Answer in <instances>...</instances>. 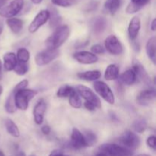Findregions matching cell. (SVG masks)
<instances>
[{"instance_id": "obj_15", "label": "cell", "mask_w": 156, "mask_h": 156, "mask_svg": "<svg viewBox=\"0 0 156 156\" xmlns=\"http://www.w3.org/2000/svg\"><path fill=\"white\" fill-rule=\"evenodd\" d=\"M46 109H47V105L44 101L41 100L36 104L33 111L34 120L36 124L41 125L43 123Z\"/></svg>"}, {"instance_id": "obj_46", "label": "cell", "mask_w": 156, "mask_h": 156, "mask_svg": "<svg viewBox=\"0 0 156 156\" xmlns=\"http://www.w3.org/2000/svg\"><path fill=\"white\" fill-rule=\"evenodd\" d=\"M3 28H4V23H3L2 20L0 19V34L2 33Z\"/></svg>"}, {"instance_id": "obj_26", "label": "cell", "mask_w": 156, "mask_h": 156, "mask_svg": "<svg viewBox=\"0 0 156 156\" xmlns=\"http://www.w3.org/2000/svg\"><path fill=\"white\" fill-rule=\"evenodd\" d=\"M5 126L7 132L12 136L13 137H18L20 136V131L18 129L17 125L12 121L11 119L7 118L5 121Z\"/></svg>"}, {"instance_id": "obj_33", "label": "cell", "mask_w": 156, "mask_h": 156, "mask_svg": "<svg viewBox=\"0 0 156 156\" xmlns=\"http://www.w3.org/2000/svg\"><path fill=\"white\" fill-rule=\"evenodd\" d=\"M51 1L53 4L59 6V7L68 8L74 5L80 0H51Z\"/></svg>"}, {"instance_id": "obj_11", "label": "cell", "mask_w": 156, "mask_h": 156, "mask_svg": "<svg viewBox=\"0 0 156 156\" xmlns=\"http://www.w3.org/2000/svg\"><path fill=\"white\" fill-rule=\"evenodd\" d=\"M155 90L154 88H149L142 91L137 95L136 101L141 106H149L155 101Z\"/></svg>"}, {"instance_id": "obj_6", "label": "cell", "mask_w": 156, "mask_h": 156, "mask_svg": "<svg viewBox=\"0 0 156 156\" xmlns=\"http://www.w3.org/2000/svg\"><path fill=\"white\" fill-rule=\"evenodd\" d=\"M24 6V0H12L8 5L4 6L0 10V16L11 18L18 15Z\"/></svg>"}, {"instance_id": "obj_55", "label": "cell", "mask_w": 156, "mask_h": 156, "mask_svg": "<svg viewBox=\"0 0 156 156\" xmlns=\"http://www.w3.org/2000/svg\"><path fill=\"white\" fill-rule=\"evenodd\" d=\"M32 156H34V155H32Z\"/></svg>"}, {"instance_id": "obj_30", "label": "cell", "mask_w": 156, "mask_h": 156, "mask_svg": "<svg viewBox=\"0 0 156 156\" xmlns=\"http://www.w3.org/2000/svg\"><path fill=\"white\" fill-rule=\"evenodd\" d=\"M16 56L18 61L27 63V62H28L29 59H30V53L27 49L20 48L17 52Z\"/></svg>"}, {"instance_id": "obj_47", "label": "cell", "mask_w": 156, "mask_h": 156, "mask_svg": "<svg viewBox=\"0 0 156 156\" xmlns=\"http://www.w3.org/2000/svg\"><path fill=\"white\" fill-rule=\"evenodd\" d=\"M30 1H31L34 4L37 5V4H40V3H41V2H42L43 0H30Z\"/></svg>"}, {"instance_id": "obj_41", "label": "cell", "mask_w": 156, "mask_h": 156, "mask_svg": "<svg viewBox=\"0 0 156 156\" xmlns=\"http://www.w3.org/2000/svg\"><path fill=\"white\" fill-rule=\"evenodd\" d=\"M41 131H42V133L44 135H49L50 133V132H51V129H50V127L49 126L45 125V126H44L41 128Z\"/></svg>"}, {"instance_id": "obj_13", "label": "cell", "mask_w": 156, "mask_h": 156, "mask_svg": "<svg viewBox=\"0 0 156 156\" xmlns=\"http://www.w3.org/2000/svg\"><path fill=\"white\" fill-rule=\"evenodd\" d=\"M71 146L76 149L88 147L83 133L76 128H73L71 135Z\"/></svg>"}, {"instance_id": "obj_14", "label": "cell", "mask_w": 156, "mask_h": 156, "mask_svg": "<svg viewBox=\"0 0 156 156\" xmlns=\"http://www.w3.org/2000/svg\"><path fill=\"white\" fill-rule=\"evenodd\" d=\"M73 58L82 64H93L98 62V58L95 54L88 51H80L73 54Z\"/></svg>"}, {"instance_id": "obj_21", "label": "cell", "mask_w": 156, "mask_h": 156, "mask_svg": "<svg viewBox=\"0 0 156 156\" xmlns=\"http://www.w3.org/2000/svg\"><path fill=\"white\" fill-rule=\"evenodd\" d=\"M101 73L98 70H89V71L79 73L77 74L78 78L82 80L88 81V82L98 80L101 77Z\"/></svg>"}, {"instance_id": "obj_17", "label": "cell", "mask_w": 156, "mask_h": 156, "mask_svg": "<svg viewBox=\"0 0 156 156\" xmlns=\"http://www.w3.org/2000/svg\"><path fill=\"white\" fill-rule=\"evenodd\" d=\"M108 21L105 18L102 16H98L94 18L91 22V27L92 31L95 34H101L106 29Z\"/></svg>"}, {"instance_id": "obj_32", "label": "cell", "mask_w": 156, "mask_h": 156, "mask_svg": "<svg viewBox=\"0 0 156 156\" xmlns=\"http://www.w3.org/2000/svg\"><path fill=\"white\" fill-rule=\"evenodd\" d=\"M84 137L86 141L87 146H92L97 143V136L91 130L85 131V133H83Z\"/></svg>"}, {"instance_id": "obj_4", "label": "cell", "mask_w": 156, "mask_h": 156, "mask_svg": "<svg viewBox=\"0 0 156 156\" xmlns=\"http://www.w3.org/2000/svg\"><path fill=\"white\" fill-rule=\"evenodd\" d=\"M76 91L79 96L83 98L85 101L91 103L95 107V108H101V102L100 98L95 94V93L88 87L85 85H79L76 87Z\"/></svg>"}, {"instance_id": "obj_36", "label": "cell", "mask_w": 156, "mask_h": 156, "mask_svg": "<svg viewBox=\"0 0 156 156\" xmlns=\"http://www.w3.org/2000/svg\"><path fill=\"white\" fill-rule=\"evenodd\" d=\"M91 50L92 53H94V54H102L105 52V48L100 44H94L91 47Z\"/></svg>"}, {"instance_id": "obj_52", "label": "cell", "mask_w": 156, "mask_h": 156, "mask_svg": "<svg viewBox=\"0 0 156 156\" xmlns=\"http://www.w3.org/2000/svg\"><path fill=\"white\" fill-rule=\"evenodd\" d=\"M2 85H0V95L2 94Z\"/></svg>"}, {"instance_id": "obj_37", "label": "cell", "mask_w": 156, "mask_h": 156, "mask_svg": "<svg viewBox=\"0 0 156 156\" xmlns=\"http://www.w3.org/2000/svg\"><path fill=\"white\" fill-rule=\"evenodd\" d=\"M140 8H139L138 6H136V5L133 4V3H129L126 9V12L128 14H134L136 13L137 12L140 10Z\"/></svg>"}, {"instance_id": "obj_34", "label": "cell", "mask_w": 156, "mask_h": 156, "mask_svg": "<svg viewBox=\"0 0 156 156\" xmlns=\"http://www.w3.org/2000/svg\"><path fill=\"white\" fill-rule=\"evenodd\" d=\"M13 70L16 74L19 75V76H24L28 71V66L25 62H21L18 61Z\"/></svg>"}, {"instance_id": "obj_43", "label": "cell", "mask_w": 156, "mask_h": 156, "mask_svg": "<svg viewBox=\"0 0 156 156\" xmlns=\"http://www.w3.org/2000/svg\"><path fill=\"white\" fill-rule=\"evenodd\" d=\"M63 155V152L60 149H55L53 150L51 153L50 154L49 156H62Z\"/></svg>"}, {"instance_id": "obj_7", "label": "cell", "mask_w": 156, "mask_h": 156, "mask_svg": "<svg viewBox=\"0 0 156 156\" xmlns=\"http://www.w3.org/2000/svg\"><path fill=\"white\" fill-rule=\"evenodd\" d=\"M120 143L129 150H135L140 146V139L136 133L132 131H126L120 137Z\"/></svg>"}, {"instance_id": "obj_9", "label": "cell", "mask_w": 156, "mask_h": 156, "mask_svg": "<svg viewBox=\"0 0 156 156\" xmlns=\"http://www.w3.org/2000/svg\"><path fill=\"white\" fill-rule=\"evenodd\" d=\"M105 46L108 53L112 55H120L123 52V47L115 35H110L105 39Z\"/></svg>"}, {"instance_id": "obj_31", "label": "cell", "mask_w": 156, "mask_h": 156, "mask_svg": "<svg viewBox=\"0 0 156 156\" xmlns=\"http://www.w3.org/2000/svg\"><path fill=\"white\" fill-rule=\"evenodd\" d=\"M69 105H71L73 108H76V109L80 108L82 105L81 98L80 96L79 95V94L77 93V91H76L73 95H71L69 98Z\"/></svg>"}, {"instance_id": "obj_51", "label": "cell", "mask_w": 156, "mask_h": 156, "mask_svg": "<svg viewBox=\"0 0 156 156\" xmlns=\"http://www.w3.org/2000/svg\"><path fill=\"white\" fill-rule=\"evenodd\" d=\"M136 156H151L149 155H147V154H140V155H136Z\"/></svg>"}, {"instance_id": "obj_44", "label": "cell", "mask_w": 156, "mask_h": 156, "mask_svg": "<svg viewBox=\"0 0 156 156\" xmlns=\"http://www.w3.org/2000/svg\"><path fill=\"white\" fill-rule=\"evenodd\" d=\"M155 23H156L155 19L152 20V23H151V29H152V31H155V25H156Z\"/></svg>"}, {"instance_id": "obj_50", "label": "cell", "mask_w": 156, "mask_h": 156, "mask_svg": "<svg viewBox=\"0 0 156 156\" xmlns=\"http://www.w3.org/2000/svg\"><path fill=\"white\" fill-rule=\"evenodd\" d=\"M96 156H108L106 155V154H105V153H103V152H101V153H99V154H98Z\"/></svg>"}, {"instance_id": "obj_19", "label": "cell", "mask_w": 156, "mask_h": 156, "mask_svg": "<svg viewBox=\"0 0 156 156\" xmlns=\"http://www.w3.org/2000/svg\"><path fill=\"white\" fill-rule=\"evenodd\" d=\"M136 81V74L133 69H128L125 71L124 73H122L119 78V82L124 85H133Z\"/></svg>"}, {"instance_id": "obj_5", "label": "cell", "mask_w": 156, "mask_h": 156, "mask_svg": "<svg viewBox=\"0 0 156 156\" xmlns=\"http://www.w3.org/2000/svg\"><path fill=\"white\" fill-rule=\"evenodd\" d=\"M94 88L96 92L110 105H114L115 102L114 93L110 87L102 81H96L94 83Z\"/></svg>"}, {"instance_id": "obj_48", "label": "cell", "mask_w": 156, "mask_h": 156, "mask_svg": "<svg viewBox=\"0 0 156 156\" xmlns=\"http://www.w3.org/2000/svg\"><path fill=\"white\" fill-rule=\"evenodd\" d=\"M2 61L0 60V79L2 78Z\"/></svg>"}, {"instance_id": "obj_28", "label": "cell", "mask_w": 156, "mask_h": 156, "mask_svg": "<svg viewBox=\"0 0 156 156\" xmlns=\"http://www.w3.org/2000/svg\"><path fill=\"white\" fill-rule=\"evenodd\" d=\"M5 109L6 112L9 114H13L16 110V107L15 105V101H14V92L12 91L9 97L6 99L5 104Z\"/></svg>"}, {"instance_id": "obj_35", "label": "cell", "mask_w": 156, "mask_h": 156, "mask_svg": "<svg viewBox=\"0 0 156 156\" xmlns=\"http://www.w3.org/2000/svg\"><path fill=\"white\" fill-rule=\"evenodd\" d=\"M98 6H99V2L92 1L87 5L86 7H85V11L88 12H94V11H95L96 9L98 8Z\"/></svg>"}, {"instance_id": "obj_3", "label": "cell", "mask_w": 156, "mask_h": 156, "mask_svg": "<svg viewBox=\"0 0 156 156\" xmlns=\"http://www.w3.org/2000/svg\"><path fill=\"white\" fill-rule=\"evenodd\" d=\"M103 153L110 156H132L133 152L129 150L126 148L122 146H119L117 144L113 143H107L102 145L99 148Z\"/></svg>"}, {"instance_id": "obj_10", "label": "cell", "mask_w": 156, "mask_h": 156, "mask_svg": "<svg viewBox=\"0 0 156 156\" xmlns=\"http://www.w3.org/2000/svg\"><path fill=\"white\" fill-rule=\"evenodd\" d=\"M50 18V12L48 10H41L37 13V15L35 16L33 21L30 23V26L28 27V30L30 33H34L36 32L41 26L44 25L47 23V21Z\"/></svg>"}, {"instance_id": "obj_1", "label": "cell", "mask_w": 156, "mask_h": 156, "mask_svg": "<svg viewBox=\"0 0 156 156\" xmlns=\"http://www.w3.org/2000/svg\"><path fill=\"white\" fill-rule=\"evenodd\" d=\"M70 34V29L68 25H60L56 28L53 34L50 35L45 41V44L47 49L57 50L60 47L67 39Z\"/></svg>"}, {"instance_id": "obj_27", "label": "cell", "mask_w": 156, "mask_h": 156, "mask_svg": "<svg viewBox=\"0 0 156 156\" xmlns=\"http://www.w3.org/2000/svg\"><path fill=\"white\" fill-rule=\"evenodd\" d=\"M76 90L74 88L68 85H65L61 86L60 88L58 89L57 92H56V95L59 98H69L70 96L73 95Z\"/></svg>"}, {"instance_id": "obj_12", "label": "cell", "mask_w": 156, "mask_h": 156, "mask_svg": "<svg viewBox=\"0 0 156 156\" xmlns=\"http://www.w3.org/2000/svg\"><path fill=\"white\" fill-rule=\"evenodd\" d=\"M133 70L135 73L136 80L138 79L140 82L146 84V85H149L151 83L150 78L146 72V69L144 68L143 65L139 62L138 60H134L133 63Z\"/></svg>"}, {"instance_id": "obj_42", "label": "cell", "mask_w": 156, "mask_h": 156, "mask_svg": "<svg viewBox=\"0 0 156 156\" xmlns=\"http://www.w3.org/2000/svg\"><path fill=\"white\" fill-rule=\"evenodd\" d=\"M84 106H85V108H86L87 110H88V111H93L96 109L95 107H94L92 104L88 103V102H86V101L84 103Z\"/></svg>"}, {"instance_id": "obj_22", "label": "cell", "mask_w": 156, "mask_h": 156, "mask_svg": "<svg viewBox=\"0 0 156 156\" xmlns=\"http://www.w3.org/2000/svg\"><path fill=\"white\" fill-rule=\"evenodd\" d=\"M49 12H50V25L52 28H57L59 27V24L62 22V18L59 15V12L56 10V8L50 7L49 9Z\"/></svg>"}, {"instance_id": "obj_18", "label": "cell", "mask_w": 156, "mask_h": 156, "mask_svg": "<svg viewBox=\"0 0 156 156\" xmlns=\"http://www.w3.org/2000/svg\"><path fill=\"white\" fill-rule=\"evenodd\" d=\"M3 60H4V69L8 72L12 71L18 62L16 54L12 52L6 53L3 56Z\"/></svg>"}, {"instance_id": "obj_20", "label": "cell", "mask_w": 156, "mask_h": 156, "mask_svg": "<svg viewBox=\"0 0 156 156\" xmlns=\"http://www.w3.org/2000/svg\"><path fill=\"white\" fill-rule=\"evenodd\" d=\"M6 24L9 26L10 30L15 34H18L22 30L24 22L22 20L16 18H8L6 21Z\"/></svg>"}, {"instance_id": "obj_40", "label": "cell", "mask_w": 156, "mask_h": 156, "mask_svg": "<svg viewBox=\"0 0 156 156\" xmlns=\"http://www.w3.org/2000/svg\"><path fill=\"white\" fill-rule=\"evenodd\" d=\"M155 136H150L149 137H148L147 141H146V143L149 146V147H150L151 149H154L155 150L156 146H155Z\"/></svg>"}, {"instance_id": "obj_16", "label": "cell", "mask_w": 156, "mask_h": 156, "mask_svg": "<svg viewBox=\"0 0 156 156\" xmlns=\"http://www.w3.org/2000/svg\"><path fill=\"white\" fill-rule=\"evenodd\" d=\"M140 28H141L140 18L137 16H134L129 21V27H128V34L131 41L136 39Z\"/></svg>"}, {"instance_id": "obj_54", "label": "cell", "mask_w": 156, "mask_h": 156, "mask_svg": "<svg viewBox=\"0 0 156 156\" xmlns=\"http://www.w3.org/2000/svg\"><path fill=\"white\" fill-rule=\"evenodd\" d=\"M62 156H66V155H62Z\"/></svg>"}, {"instance_id": "obj_53", "label": "cell", "mask_w": 156, "mask_h": 156, "mask_svg": "<svg viewBox=\"0 0 156 156\" xmlns=\"http://www.w3.org/2000/svg\"><path fill=\"white\" fill-rule=\"evenodd\" d=\"M0 156H5V154L3 153L2 151H0Z\"/></svg>"}, {"instance_id": "obj_39", "label": "cell", "mask_w": 156, "mask_h": 156, "mask_svg": "<svg viewBox=\"0 0 156 156\" xmlns=\"http://www.w3.org/2000/svg\"><path fill=\"white\" fill-rule=\"evenodd\" d=\"M151 2V0H131L130 2L133 4L136 5V6H138L139 8L142 9L143 7L146 6V5L149 4Z\"/></svg>"}, {"instance_id": "obj_24", "label": "cell", "mask_w": 156, "mask_h": 156, "mask_svg": "<svg viewBox=\"0 0 156 156\" xmlns=\"http://www.w3.org/2000/svg\"><path fill=\"white\" fill-rule=\"evenodd\" d=\"M119 78V68L115 64H111L105 72V79L108 81H113Z\"/></svg>"}, {"instance_id": "obj_49", "label": "cell", "mask_w": 156, "mask_h": 156, "mask_svg": "<svg viewBox=\"0 0 156 156\" xmlns=\"http://www.w3.org/2000/svg\"><path fill=\"white\" fill-rule=\"evenodd\" d=\"M15 156H26V155L24 152H18Z\"/></svg>"}, {"instance_id": "obj_45", "label": "cell", "mask_w": 156, "mask_h": 156, "mask_svg": "<svg viewBox=\"0 0 156 156\" xmlns=\"http://www.w3.org/2000/svg\"><path fill=\"white\" fill-rule=\"evenodd\" d=\"M8 0H0V10L5 5V4L7 3Z\"/></svg>"}, {"instance_id": "obj_25", "label": "cell", "mask_w": 156, "mask_h": 156, "mask_svg": "<svg viewBox=\"0 0 156 156\" xmlns=\"http://www.w3.org/2000/svg\"><path fill=\"white\" fill-rule=\"evenodd\" d=\"M121 5V0H106L105 3V9L111 15H115Z\"/></svg>"}, {"instance_id": "obj_23", "label": "cell", "mask_w": 156, "mask_h": 156, "mask_svg": "<svg viewBox=\"0 0 156 156\" xmlns=\"http://www.w3.org/2000/svg\"><path fill=\"white\" fill-rule=\"evenodd\" d=\"M156 41L155 37H152L148 41L146 44V53L149 57V59L155 64L156 60V54H155V47H156Z\"/></svg>"}, {"instance_id": "obj_29", "label": "cell", "mask_w": 156, "mask_h": 156, "mask_svg": "<svg viewBox=\"0 0 156 156\" xmlns=\"http://www.w3.org/2000/svg\"><path fill=\"white\" fill-rule=\"evenodd\" d=\"M133 128L136 132L139 133H142L147 128V123H146L145 119L139 118L133 122Z\"/></svg>"}, {"instance_id": "obj_8", "label": "cell", "mask_w": 156, "mask_h": 156, "mask_svg": "<svg viewBox=\"0 0 156 156\" xmlns=\"http://www.w3.org/2000/svg\"><path fill=\"white\" fill-rule=\"evenodd\" d=\"M59 51L58 50H52V49H47V50L38 53L35 56V62L37 65L39 66H43L49 64L52 61L59 56Z\"/></svg>"}, {"instance_id": "obj_38", "label": "cell", "mask_w": 156, "mask_h": 156, "mask_svg": "<svg viewBox=\"0 0 156 156\" xmlns=\"http://www.w3.org/2000/svg\"><path fill=\"white\" fill-rule=\"evenodd\" d=\"M27 85H28V81L24 79V80H22L21 82H20L19 83L17 84L16 86L15 87V88H14L12 91H20V90L25 89V88H27Z\"/></svg>"}, {"instance_id": "obj_2", "label": "cell", "mask_w": 156, "mask_h": 156, "mask_svg": "<svg viewBox=\"0 0 156 156\" xmlns=\"http://www.w3.org/2000/svg\"><path fill=\"white\" fill-rule=\"evenodd\" d=\"M14 101L16 108L25 111L27 109L29 101L33 98L36 94V91L32 89H22L18 91H14Z\"/></svg>"}]
</instances>
